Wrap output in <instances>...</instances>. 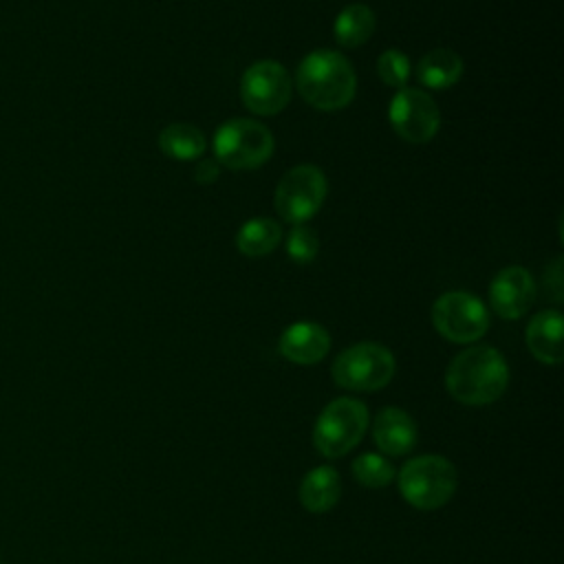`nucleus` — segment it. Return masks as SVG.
I'll return each mask as SVG.
<instances>
[{
    "label": "nucleus",
    "instance_id": "obj_23",
    "mask_svg": "<svg viewBox=\"0 0 564 564\" xmlns=\"http://www.w3.org/2000/svg\"><path fill=\"white\" fill-rule=\"evenodd\" d=\"M220 176V165L218 161L214 159H205L200 161L196 167H194V181L200 183V185H212L216 178Z\"/></svg>",
    "mask_w": 564,
    "mask_h": 564
},
{
    "label": "nucleus",
    "instance_id": "obj_16",
    "mask_svg": "<svg viewBox=\"0 0 564 564\" xmlns=\"http://www.w3.org/2000/svg\"><path fill=\"white\" fill-rule=\"evenodd\" d=\"M463 75V59L452 48H432L416 64V77L427 88H449Z\"/></svg>",
    "mask_w": 564,
    "mask_h": 564
},
{
    "label": "nucleus",
    "instance_id": "obj_6",
    "mask_svg": "<svg viewBox=\"0 0 564 564\" xmlns=\"http://www.w3.org/2000/svg\"><path fill=\"white\" fill-rule=\"evenodd\" d=\"M271 130L253 119H229L214 134V156L229 170H256L273 154Z\"/></svg>",
    "mask_w": 564,
    "mask_h": 564
},
{
    "label": "nucleus",
    "instance_id": "obj_12",
    "mask_svg": "<svg viewBox=\"0 0 564 564\" xmlns=\"http://www.w3.org/2000/svg\"><path fill=\"white\" fill-rule=\"evenodd\" d=\"M278 350L291 364L311 366L322 361L328 355L330 335L317 322H293L280 335Z\"/></svg>",
    "mask_w": 564,
    "mask_h": 564
},
{
    "label": "nucleus",
    "instance_id": "obj_5",
    "mask_svg": "<svg viewBox=\"0 0 564 564\" xmlns=\"http://www.w3.org/2000/svg\"><path fill=\"white\" fill-rule=\"evenodd\" d=\"M397 361L390 348L377 341H359L344 348L333 366L330 375L339 388L355 392H375L390 383Z\"/></svg>",
    "mask_w": 564,
    "mask_h": 564
},
{
    "label": "nucleus",
    "instance_id": "obj_21",
    "mask_svg": "<svg viewBox=\"0 0 564 564\" xmlns=\"http://www.w3.org/2000/svg\"><path fill=\"white\" fill-rule=\"evenodd\" d=\"M377 75L386 86L392 88H405V82L410 79V59L405 53L397 48H388L377 59Z\"/></svg>",
    "mask_w": 564,
    "mask_h": 564
},
{
    "label": "nucleus",
    "instance_id": "obj_2",
    "mask_svg": "<svg viewBox=\"0 0 564 564\" xmlns=\"http://www.w3.org/2000/svg\"><path fill=\"white\" fill-rule=\"evenodd\" d=\"M295 86L306 104L328 112L352 101L357 93V75L341 53L319 48L300 62L295 70Z\"/></svg>",
    "mask_w": 564,
    "mask_h": 564
},
{
    "label": "nucleus",
    "instance_id": "obj_18",
    "mask_svg": "<svg viewBox=\"0 0 564 564\" xmlns=\"http://www.w3.org/2000/svg\"><path fill=\"white\" fill-rule=\"evenodd\" d=\"M159 148L170 159L192 161L207 150V139L203 130L192 123H170L159 134Z\"/></svg>",
    "mask_w": 564,
    "mask_h": 564
},
{
    "label": "nucleus",
    "instance_id": "obj_9",
    "mask_svg": "<svg viewBox=\"0 0 564 564\" xmlns=\"http://www.w3.org/2000/svg\"><path fill=\"white\" fill-rule=\"evenodd\" d=\"M291 93V75L275 59H258L242 73L240 97L253 115H278L289 104Z\"/></svg>",
    "mask_w": 564,
    "mask_h": 564
},
{
    "label": "nucleus",
    "instance_id": "obj_22",
    "mask_svg": "<svg viewBox=\"0 0 564 564\" xmlns=\"http://www.w3.org/2000/svg\"><path fill=\"white\" fill-rule=\"evenodd\" d=\"M317 251H319V240L311 227L295 225L291 229V234L286 236V253L293 262L306 264V262L315 260Z\"/></svg>",
    "mask_w": 564,
    "mask_h": 564
},
{
    "label": "nucleus",
    "instance_id": "obj_15",
    "mask_svg": "<svg viewBox=\"0 0 564 564\" xmlns=\"http://www.w3.org/2000/svg\"><path fill=\"white\" fill-rule=\"evenodd\" d=\"M300 502L311 513H326L330 511L339 496H341V478L335 467L330 465H317L300 482L297 489Z\"/></svg>",
    "mask_w": 564,
    "mask_h": 564
},
{
    "label": "nucleus",
    "instance_id": "obj_13",
    "mask_svg": "<svg viewBox=\"0 0 564 564\" xmlns=\"http://www.w3.org/2000/svg\"><path fill=\"white\" fill-rule=\"evenodd\" d=\"M372 438L383 456H405L416 445L419 427L405 410L386 405L372 421Z\"/></svg>",
    "mask_w": 564,
    "mask_h": 564
},
{
    "label": "nucleus",
    "instance_id": "obj_17",
    "mask_svg": "<svg viewBox=\"0 0 564 564\" xmlns=\"http://www.w3.org/2000/svg\"><path fill=\"white\" fill-rule=\"evenodd\" d=\"M375 24H377L375 11L368 4L352 2L337 13L333 24V35L341 46L357 48L375 33Z\"/></svg>",
    "mask_w": 564,
    "mask_h": 564
},
{
    "label": "nucleus",
    "instance_id": "obj_19",
    "mask_svg": "<svg viewBox=\"0 0 564 564\" xmlns=\"http://www.w3.org/2000/svg\"><path fill=\"white\" fill-rule=\"evenodd\" d=\"M282 240V229L273 218L256 216L247 220L236 234V247L242 256L262 258L269 256Z\"/></svg>",
    "mask_w": 564,
    "mask_h": 564
},
{
    "label": "nucleus",
    "instance_id": "obj_4",
    "mask_svg": "<svg viewBox=\"0 0 564 564\" xmlns=\"http://www.w3.org/2000/svg\"><path fill=\"white\" fill-rule=\"evenodd\" d=\"M368 430V408L352 397L328 401L313 425V445L326 458H339L359 445Z\"/></svg>",
    "mask_w": 564,
    "mask_h": 564
},
{
    "label": "nucleus",
    "instance_id": "obj_8",
    "mask_svg": "<svg viewBox=\"0 0 564 564\" xmlns=\"http://www.w3.org/2000/svg\"><path fill=\"white\" fill-rule=\"evenodd\" d=\"M432 324L447 341L471 344L487 333L489 311L467 291H447L432 304Z\"/></svg>",
    "mask_w": 564,
    "mask_h": 564
},
{
    "label": "nucleus",
    "instance_id": "obj_7",
    "mask_svg": "<svg viewBox=\"0 0 564 564\" xmlns=\"http://www.w3.org/2000/svg\"><path fill=\"white\" fill-rule=\"evenodd\" d=\"M326 198V176L317 165L302 163L291 167L275 187V212L291 225L313 218Z\"/></svg>",
    "mask_w": 564,
    "mask_h": 564
},
{
    "label": "nucleus",
    "instance_id": "obj_20",
    "mask_svg": "<svg viewBox=\"0 0 564 564\" xmlns=\"http://www.w3.org/2000/svg\"><path fill=\"white\" fill-rule=\"evenodd\" d=\"M350 471L359 485L370 489H381L394 480L392 463L383 454H375V452H366L357 456L350 465Z\"/></svg>",
    "mask_w": 564,
    "mask_h": 564
},
{
    "label": "nucleus",
    "instance_id": "obj_14",
    "mask_svg": "<svg viewBox=\"0 0 564 564\" xmlns=\"http://www.w3.org/2000/svg\"><path fill=\"white\" fill-rule=\"evenodd\" d=\"M562 333H564V317L555 308L540 311L531 317L524 339L527 348L531 355L549 366H555L564 359V344H562Z\"/></svg>",
    "mask_w": 564,
    "mask_h": 564
},
{
    "label": "nucleus",
    "instance_id": "obj_1",
    "mask_svg": "<svg viewBox=\"0 0 564 564\" xmlns=\"http://www.w3.org/2000/svg\"><path fill=\"white\" fill-rule=\"evenodd\" d=\"M509 383V366L494 346H469L460 350L445 370L447 392L463 405H489L498 401Z\"/></svg>",
    "mask_w": 564,
    "mask_h": 564
},
{
    "label": "nucleus",
    "instance_id": "obj_10",
    "mask_svg": "<svg viewBox=\"0 0 564 564\" xmlns=\"http://www.w3.org/2000/svg\"><path fill=\"white\" fill-rule=\"evenodd\" d=\"M388 121L403 141L427 143L441 126V110L425 90L399 88L388 106Z\"/></svg>",
    "mask_w": 564,
    "mask_h": 564
},
{
    "label": "nucleus",
    "instance_id": "obj_3",
    "mask_svg": "<svg viewBox=\"0 0 564 564\" xmlns=\"http://www.w3.org/2000/svg\"><path fill=\"white\" fill-rule=\"evenodd\" d=\"M399 494L408 505L421 511H434L449 502L458 487V474L452 460L438 454L410 458L399 476Z\"/></svg>",
    "mask_w": 564,
    "mask_h": 564
},
{
    "label": "nucleus",
    "instance_id": "obj_11",
    "mask_svg": "<svg viewBox=\"0 0 564 564\" xmlns=\"http://www.w3.org/2000/svg\"><path fill=\"white\" fill-rule=\"evenodd\" d=\"M535 297V282L524 267L511 264L496 273L489 284V304L502 319L522 317Z\"/></svg>",
    "mask_w": 564,
    "mask_h": 564
}]
</instances>
